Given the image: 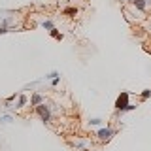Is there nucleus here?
I'll return each instance as SVG.
<instances>
[{
    "instance_id": "f8f14e48",
    "label": "nucleus",
    "mask_w": 151,
    "mask_h": 151,
    "mask_svg": "<svg viewBox=\"0 0 151 151\" xmlns=\"http://www.w3.org/2000/svg\"><path fill=\"white\" fill-rule=\"evenodd\" d=\"M19 96V93H13V94H9V96L6 98V106H9V104H12L13 100H15V98Z\"/></svg>"
},
{
    "instance_id": "6e6552de",
    "label": "nucleus",
    "mask_w": 151,
    "mask_h": 151,
    "mask_svg": "<svg viewBox=\"0 0 151 151\" xmlns=\"http://www.w3.org/2000/svg\"><path fill=\"white\" fill-rule=\"evenodd\" d=\"M27 100H28V98L25 96V94H19V96H17V102H15V108H23L27 104Z\"/></svg>"
},
{
    "instance_id": "dca6fc26",
    "label": "nucleus",
    "mask_w": 151,
    "mask_h": 151,
    "mask_svg": "<svg viewBox=\"0 0 151 151\" xmlns=\"http://www.w3.org/2000/svg\"><path fill=\"white\" fill-rule=\"evenodd\" d=\"M59 83H60V78H55V79H51V85H53V87H57Z\"/></svg>"
},
{
    "instance_id": "2eb2a0df",
    "label": "nucleus",
    "mask_w": 151,
    "mask_h": 151,
    "mask_svg": "<svg viewBox=\"0 0 151 151\" xmlns=\"http://www.w3.org/2000/svg\"><path fill=\"white\" fill-rule=\"evenodd\" d=\"M9 121H12V117H9V115H2V117H0V123H4V125L9 123Z\"/></svg>"
},
{
    "instance_id": "0eeeda50",
    "label": "nucleus",
    "mask_w": 151,
    "mask_h": 151,
    "mask_svg": "<svg viewBox=\"0 0 151 151\" xmlns=\"http://www.w3.org/2000/svg\"><path fill=\"white\" fill-rule=\"evenodd\" d=\"M49 34H51V38H53V40H57V42H60V40L64 38V34H63V32H59L57 28H53V30H49Z\"/></svg>"
},
{
    "instance_id": "a211bd4d",
    "label": "nucleus",
    "mask_w": 151,
    "mask_h": 151,
    "mask_svg": "<svg viewBox=\"0 0 151 151\" xmlns=\"http://www.w3.org/2000/svg\"><path fill=\"white\" fill-rule=\"evenodd\" d=\"M125 2H134V0H125Z\"/></svg>"
},
{
    "instance_id": "4468645a",
    "label": "nucleus",
    "mask_w": 151,
    "mask_h": 151,
    "mask_svg": "<svg viewBox=\"0 0 151 151\" xmlns=\"http://www.w3.org/2000/svg\"><path fill=\"white\" fill-rule=\"evenodd\" d=\"M136 108H138V106H134V104H129V106L125 108V111H123V113H127V111H134Z\"/></svg>"
},
{
    "instance_id": "20e7f679",
    "label": "nucleus",
    "mask_w": 151,
    "mask_h": 151,
    "mask_svg": "<svg viewBox=\"0 0 151 151\" xmlns=\"http://www.w3.org/2000/svg\"><path fill=\"white\" fill-rule=\"evenodd\" d=\"M40 104H44V96H42V94L40 93H34V94H32V96H30V106H40Z\"/></svg>"
},
{
    "instance_id": "f257e3e1",
    "label": "nucleus",
    "mask_w": 151,
    "mask_h": 151,
    "mask_svg": "<svg viewBox=\"0 0 151 151\" xmlns=\"http://www.w3.org/2000/svg\"><path fill=\"white\" fill-rule=\"evenodd\" d=\"M129 96H130V94L129 93H127V91H121V94H119V96H117V100H115V110L117 111H125V108L127 106H129Z\"/></svg>"
},
{
    "instance_id": "f03ea898",
    "label": "nucleus",
    "mask_w": 151,
    "mask_h": 151,
    "mask_svg": "<svg viewBox=\"0 0 151 151\" xmlns=\"http://www.w3.org/2000/svg\"><path fill=\"white\" fill-rule=\"evenodd\" d=\"M36 113L40 115V119L44 121V123H49V121H51V111H49V108H47L45 104H40V106H36Z\"/></svg>"
},
{
    "instance_id": "1a4fd4ad",
    "label": "nucleus",
    "mask_w": 151,
    "mask_h": 151,
    "mask_svg": "<svg viewBox=\"0 0 151 151\" xmlns=\"http://www.w3.org/2000/svg\"><path fill=\"white\" fill-rule=\"evenodd\" d=\"M140 98H142V100H147V98H151V89H144V91L140 93Z\"/></svg>"
},
{
    "instance_id": "ddd939ff",
    "label": "nucleus",
    "mask_w": 151,
    "mask_h": 151,
    "mask_svg": "<svg viewBox=\"0 0 151 151\" xmlns=\"http://www.w3.org/2000/svg\"><path fill=\"white\" fill-rule=\"evenodd\" d=\"M91 125H94V127H100V125H102V119H98V117H93V119H91Z\"/></svg>"
},
{
    "instance_id": "9d476101",
    "label": "nucleus",
    "mask_w": 151,
    "mask_h": 151,
    "mask_svg": "<svg viewBox=\"0 0 151 151\" xmlns=\"http://www.w3.org/2000/svg\"><path fill=\"white\" fill-rule=\"evenodd\" d=\"M42 27H44V28H45V30H53V28H55V25H53V23H51V21H49V19H45V21H44V23H42Z\"/></svg>"
},
{
    "instance_id": "f3484780",
    "label": "nucleus",
    "mask_w": 151,
    "mask_h": 151,
    "mask_svg": "<svg viewBox=\"0 0 151 151\" xmlns=\"http://www.w3.org/2000/svg\"><path fill=\"white\" fill-rule=\"evenodd\" d=\"M6 32H9L6 28V25H0V34H6Z\"/></svg>"
},
{
    "instance_id": "9b49d317",
    "label": "nucleus",
    "mask_w": 151,
    "mask_h": 151,
    "mask_svg": "<svg viewBox=\"0 0 151 151\" xmlns=\"http://www.w3.org/2000/svg\"><path fill=\"white\" fill-rule=\"evenodd\" d=\"M55 78H60V74L57 72V70H53V72H49V74H45V79H55Z\"/></svg>"
},
{
    "instance_id": "39448f33",
    "label": "nucleus",
    "mask_w": 151,
    "mask_h": 151,
    "mask_svg": "<svg viewBox=\"0 0 151 151\" xmlns=\"http://www.w3.org/2000/svg\"><path fill=\"white\" fill-rule=\"evenodd\" d=\"M63 15H66V17H76V15H78V8H74V6L64 8L63 9Z\"/></svg>"
},
{
    "instance_id": "423d86ee",
    "label": "nucleus",
    "mask_w": 151,
    "mask_h": 151,
    "mask_svg": "<svg viewBox=\"0 0 151 151\" xmlns=\"http://www.w3.org/2000/svg\"><path fill=\"white\" fill-rule=\"evenodd\" d=\"M134 8L140 9V12H145V8H147V0H134Z\"/></svg>"
},
{
    "instance_id": "7ed1b4c3",
    "label": "nucleus",
    "mask_w": 151,
    "mask_h": 151,
    "mask_svg": "<svg viewBox=\"0 0 151 151\" xmlns=\"http://www.w3.org/2000/svg\"><path fill=\"white\" fill-rule=\"evenodd\" d=\"M113 134H115V132H113L111 129H108V127H102V129L96 132V136H98V138H100L102 142H108V140H110Z\"/></svg>"
}]
</instances>
